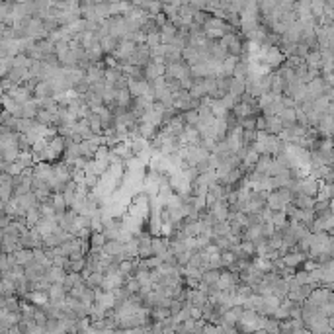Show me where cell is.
<instances>
[{"label":"cell","mask_w":334,"mask_h":334,"mask_svg":"<svg viewBox=\"0 0 334 334\" xmlns=\"http://www.w3.org/2000/svg\"><path fill=\"white\" fill-rule=\"evenodd\" d=\"M190 4H192L196 10H205V8H207V0H190Z\"/></svg>","instance_id":"cell-51"},{"label":"cell","mask_w":334,"mask_h":334,"mask_svg":"<svg viewBox=\"0 0 334 334\" xmlns=\"http://www.w3.org/2000/svg\"><path fill=\"white\" fill-rule=\"evenodd\" d=\"M82 281H84L82 272H69L67 278H65V281H63V285L67 287V291H71L74 285H78V283H82Z\"/></svg>","instance_id":"cell-27"},{"label":"cell","mask_w":334,"mask_h":334,"mask_svg":"<svg viewBox=\"0 0 334 334\" xmlns=\"http://www.w3.org/2000/svg\"><path fill=\"white\" fill-rule=\"evenodd\" d=\"M285 59H287V57H285V53H283L278 45L268 47V51H266V65H268L270 69H278Z\"/></svg>","instance_id":"cell-7"},{"label":"cell","mask_w":334,"mask_h":334,"mask_svg":"<svg viewBox=\"0 0 334 334\" xmlns=\"http://www.w3.org/2000/svg\"><path fill=\"white\" fill-rule=\"evenodd\" d=\"M219 278H221V270H205L202 281L204 283H219Z\"/></svg>","instance_id":"cell-36"},{"label":"cell","mask_w":334,"mask_h":334,"mask_svg":"<svg viewBox=\"0 0 334 334\" xmlns=\"http://www.w3.org/2000/svg\"><path fill=\"white\" fill-rule=\"evenodd\" d=\"M150 313H152V318H154V320H164L166 316H170V315H172L170 307H162V305L152 307V309H150Z\"/></svg>","instance_id":"cell-35"},{"label":"cell","mask_w":334,"mask_h":334,"mask_svg":"<svg viewBox=\"0 0 334 334\" xmlns=\"http://www.w3.org/2000/svg\"><path fill=\"white\" fill-rule=\"evenodd\" d=\"M32 174H34V180H39V182H47L51 184L53 180V174H55V168L51 162H37L34 168H32Z\"/></svg>","instance_id":"cell-3"},{"label":"cell","mask_w":334,"mask_h":334,"mask_svg":"<svg viewBox=\"0 0 334 334\" xmlns=\"http://www.w3.org/2000/svg\"><path fill=\"white\" fill-rule=\"evenodd\" d=\"M221 260H223V268H231L237 262V254L229 248V250H221Z\"/></svg>","instance_id":"cell-39"},{"label":"cell","mask_w":334,"mask_h":334,"mask_svg":"<svg viewBox=\"0 0 334 334\" xmlns=\"http://www.w3.org/2000/svg\"><path fill=\"white\" fill-rule=\"evenodd\" d=\"M12 254H14L16 262H18V264H22V266H28V264H32V262L36 260L34 248H18V250H14Z\"/></svg>","instance_id":"cell-11"},{"label":"cell","mask_w":334,"mask_h":334,"mask_svg":"<svg viewBox=\"0 0 334 334\" xmlns=\"http://www.w3.org/2000/svg\"><path fill=\"white\" fill-rule=\"evenodd\" d=\"M332 166H334V154H332Z\"/></svg>","instance_id":"cell-54"},{"label":"cell","mask_w":334,"mask_h":334,"mask_svg":"<svg viewBox=\"0 0 334 334\" xmlns=\"http://www.w3.org/2000/svg\"><path fill=\"white\" fill-rule=\"evenodd\" d=\"M192 254H194V250L190 248V250H186V252H182V254H178L176 258H178V266H188L190 264V260H192Z\"/></svg>","instance_id":"cell-47"},{"label":"cell","mask_w":334,"mask_h":334,"mask_svg":"<svg viewBox=\"0 0 334 334\" xmlns=\"http://www.w3.org/2000/svg\"><path fill=\"white\" fill-rule=\"evenodd\" d=\"M239 63V57L237 55H229L225 61H223V76H235V67Z\"/></svg>","instance_id":"cell-30"},{"label":"cell","mask_w":334,"mask_h":334,"mask_svg":"<svg viewBox=\"0 0 334 334\" xmlns=\"http://www.w3.org/2000/svg\"><path fill=\"white\" fill-rule=\"evenodd\" d=\"M34 98H57L55 92H53V86H51V82H49L47 78H43V80H39V82L36 84V88H34Z\"/></svg>","instance_id":"cell-8"},{"label":"cell","mask_w":334,"mask_h":334,"mask_svg":"<svg viewBox=\"0 0 334 334\" xmlns=\"http://www.w3.org/2000/svg\"><path fill=\"white\" fill-rule=\"evenodd\" d=\"M16 295V281L10 278H2L0 281V297H10Z\"/></svg>","instance_id":"cell-25"},{"label":"cell","mask_w":334,"mask_h":334,"mask_svg":"<svg viewBox=\"0 0 334 334\" xmlns=\"http://www.w3.org/2000/svg\"><path fill=\"white\" fill-rule=\"evenodd\" d=\"M262 225H264V223H262ZM262 225H250V227H246L242 239H248V241H252V242H258L260 239H264V227H262Z\"/></svg>","instance_id":"cell-18"},{"label":"cell","mask_w":334,"mask_h":334,"mask_svg":"<svg viewBox=\"0 0 334 334\" xmlns=\"http://www.w3.org/2000/svg\"><path fill=\"white\" fill-rule=\"evenodd\" d=\"M51 204H53V207L57 209V213H59V211H67V209H69V204H67V198H65V194H63V192H53V196H51Z\"/></svg>","instance_id":"cell-29"},{"label":"cell","mask_w":334,"mask_h":334,"mask_svg":"<svg viewBox=\"0 0 334 334\" xmlns=\"http://www.w3.org/2000/svg\"><path fill=\"white\" fill-rule=\"evenodd\" d=\"M166 74H172L176 78H186V76H192V65L186 61V59H180L176 63H170L166 65Z\"/></svg>","instance_id":"cell-4"},{"label":"cell","mask_w":334,"mask_h":334,"mask_svg":"<svg viewBox=\"0 0 334 334\" xmlns=\"http://www.w3.org/2000/svg\"><path fill=\"white\" fill-rule=\"evenodd\" d=\"M137 45H139V43H135V41H131V39H121L119 45H117V49H115L111 55H113L121 65H127L129 59H131V55L135 53Z\"/></svg>","instance_id":"cell-1"},{"label":"cell","mask_w":334,"mask_h":334,"mask_svg":"<svg viewBox=\"0 0 334 334\" xmlns=\"http://www.w3.org/2000/svg\"><path fill=\"white\" fill-rule=\"evenodd\" d=\"M26 299L32 301L34 305L41 307V305L49 303V293H47V291H37V289H34V291H30V293L26 295Z\"/></svg>","instance_id":"cell-24"},{"label":"cell","mask_w":334,"mask_h":334,"mask_svg":"<svg viewBox=\"0 0 334 334\" xmlns=\"http://www.w3.org/2000/svg\"><path fill=\"white\" fill-rule=\"evenodd\" d=\"M184 119H186V125H196L200 123V111L198 110H186L184 111Z\"/></svg>","instance_id":"cell-42"},{"label":"cell","mask_w":334,"mask_h":334,"mask_svg":"<svg viewBox=\"0 0 334 334\" xmlns=\"http://www.w3.org/2000/svg\"><path fill=\"white\" fill-rule=\"evenodd\" d=\"M65 154V137L63 135H55L49 139V162H57L61 160Z\"/></svg>","instance_id":"cell-5"},{"label":"cell","mask_w":334,"mask_h":334,"mask_svg":"<svg viewBox=\"0 0 334 334\" xmlns=\"http://www.w3.org/2000/svg\"><path fill=\"white\" fill-rule=\"evenodd\" d=\"M45 266L43 264H39L37 260H34L32 264H28L26 266V278L30 279V281H36V279H39V278H43L45 276Z\"/></svg>","instance_id":"cell-9"},{"label":"cell","mask_w":334,"mask_h":334,"mask_svg":"<svg viewBox=\"0 0 334 334\" xmlns=\"http://www.w3.org/2000/svg\"><path fill=\"white\" fill-rule=\"evenodd\" d=\"M268 119V133H272V135H279L283 129H285V125H283V121L279 119V115H268L266 117Z\"/></svg>","instance_id":"cell-23"},{"label":"cell","mask_w":334,"mask_h":334,"mask_svg":"<svg viewBox=\"0 0 334 334\" xmlns=\"http://www.w3.org/2000/svg\"><path fill=\"white\" fill-rule=\"evenodd\" d=\"M264 332H279V320L276 316H268L266 326H264Z\"/></svg>","instance_id":"cell-46"},{"label":"cell","mask_w":334,"mask_h":334,"mask_svg":"<svg viewBox=\"0 0 334 334\" xmlns=\"http://www.w3.org/2000/svg\"><path fill=\"white\" fill-rule=\"evenodd\" d=\"M194 84H196V78H194V76H186V78H182V88L190 90Z\"/></svg>","instance_id":"cell-52"},{"label":"cell","mask_w":334,"mask_h":334,"mask_svg":"<svg viewBox=\"0 0 334 334\" xmlns=\"http://www.w3.org/2000/svg\"><path fill=\"white\" fill-rule=\"evenodd\" d=\"M145 74H147V80H152L156 76H162V74H166V65H156V63L150 61L145 67Z\"/></svg>","instance_id":"cell-19"},{"label":"cell","mask_w":334,"mask_h":334,"mask_svg":"<svg viewBox=\"0 0 334 334\" xmlns=\"http://www.w3.org/2000/svg\"><path fill=\"white\" fill-rule=\"evenodd\" d=\"M176 34H178V28L168 20V22H166V24L160 28L162 43H172V41H174V37H176Z\"/></svg>","instance_id":"cell-14"},{"label":"cell","mask_w":334,"mask_h":334,"mask_svg":"<svg viewBox=\"0 0 334 334\" xmlns=\"http://www.w3.org/2000/svg\"><path fill=\"white\" fill-rule=\"evenodd\" d=\"M305 63L309 69H320L322 67V55H320V49H311L309 55L305 57Z\"/></svg>","instance_id":"cell-21"},{"label":"cell","mask_w":334,"mask_h":334,"mask_svg":"<svg viewBox=\"0 0 334 334\" xmlns=\"http://www.w3.org/2000/svg\"><path fill=\"white\" fill-rule=\"evenodd\" d=\"M18 200V204L28 211V209H32V207H39V200H37V196H36V192L32 190V192H28V194H24V196H20V198H16Z\"/></svg>","instance_id":"cell-16"},{"label":"cell","mask_w":334,"mask_h":334,"mask_svg":"<svg viewBox=\"0 0 334 334\" xmlns=\"http://www.w3.org/2000/svg\"><path fill=\"white\" fill-rule=\"evenodd\" d=\"M67 270L65 268H59V266H49L47 270H45V278L51 281V283H63L65 281V278H67Z\"/></svg>","instance_id":"cell-10"},{"label":"cell","mask_w":334,"mask_h":334,"mask_svg":"<svg viewBox=\"0 0 334 334\" xmlns=\"http://www.w3.org/2000/svg\"><path fill=\"white\" fill-rule=\"evenodd\" d=\"M150 61H152V49L147 43H139L137 49H135V53L129 59V63L131 65H137V67H147Z\"/></svg>","instance_id":"cell-2"},{"label":"cell","mask_w":334,"mask_h":334,"mask_svg":"<svg viewBox=\"0 0 334 334\" xmlns=\"http://www.w3.org/2000/svg\"><path fill=\"white\" fill-rule=\"evenodd\" d=\"M231 94L235 96H242L246 92V80L244 78H239V76H231V88H229Z\"/></svg>","instance_id":"cell-26"},{"label":"cell","mask_w":334,"mask_h":334,"mask_svg":"<svg viewBox=\"0 0 334 334\" xmlns=\"http://www.w3.org/2000/svg\"><path fill=\"white\" fill-rule=\"evenodd\" d=\"M84 268H86V256L76 258V260H71L69 266H67V272H82Z\"/></svg>","instance_id":"cell-40"},{"label":"cell","mask_w":334,"mask_h":334,"mask_svg":"<svg viewBox=\"0 0 334 334\" xmlns=\"http://www.w3.org/2000/svg\"><path fill=\"white\" fill-rule=\"evenodd\" d=\"M104 279H106V274H104L102 270H96V272H92L88 278H84L86 285H88V287H92V289H100V287H102V283H104Z\"/></svg>","instance_id":"cell-20"},{"label":"cell","mask_w":334,"mask_h":334,"mask_svg":"<svg viewBox=\"0 0 334 334\" xmlns=\"http://www.w3.org/2000/svg\"><path fill=\"white\" fill-rule=\"evenodd\" d=\"M315 204H316V198L307 196V194H295V198H293V205L299 209H313Z\"/></svg>","instance_id":"cell-13"},{"label":"cell","mask_w":334,"mask_h":334,"mask_svg":"<svg viewBox=\"0 0 334 334\" xmlns=\"http://www.w3.org/2000/svg\"><path fill=\"white\" fill-rule=\"evenodd\" d=\"M330 205H332V209H334V198H332V200H330Z\"/></svg>","instance_id":"cell-53"},{"label":"cell","mask_w":334,"mask_h":334,"mask_svg":"<svg viewBox=\"0 0 334 334\" xmlns=\"http://www.w3.org/2000/svg\"><path fill=\"white\" fill-rule=\"evenodd\" d=\"M211 213H213V217L217 219V221H229V217H231V205H229V202L227 200H219V202H215L211 207H207Z\"/></svg>","instance_id":"cell-6"},{"label":"cell","mask_w":334,"mask_h":334,"mask_svg":"<svg viewBox=\"0 0 334 334\" xmlns=\"http://www.w3.org/2000/svg\"><path fill=\"white\" fill-rule=\"evenodd\" d=\"M150 49H154V47H158V45H162V37H160V32H150V34H147V41H145Z\"/></svg>","instance_id":"cell-41"},{"label":"cell","mask_w":334,"mask_h":334,"mask_svg":"<svg viewBox=\"0 0 334 334\" xmlns=\"http://www.w3.org/2000/svg\"><path fill=\"white\" fill-rule=\"evenodd\" d=\"M213 235H231V223L229 221H215Z\"/></svg>","instance_id":"cell-38"},{"label":"cell","mask_w":334,"mask_h":334,"mask_svg":"<svg viewBox=\"0 0 334 334\" xmlns=\"http://www.w3.org/2000/svg\"><path fill=\"white\" fill-rule=\"evenodd\" d=\"M39 219H41V211H39V207H32V209H28L26 211V223H28V227L32 229V227H36L37 223H39Z\"/></svg>","instance_id":"cell-34"},{"label":"cell","mask_w":334,"mask_h":334,"mask_svg":"<svg viewBox=\"0 0 334 334\" xmlns=\"http://www.w3.org/2000/svg\"><path fill=\"white\" fill-rule=\"evenodd\" d=\"M221 102L225 104V108H227V110H233V108L241 102V96H235V94H231V92H229V94H225V96L221 98Z\"/></svg>","instance_id":"cell-45"},{"label":"cell","mask_w":334,"mask_h":334,"mask_svg":"<svg viewBox=\"0 0 334 334\" xmlns=\"http://www.w3.org/2000/svg\"><path fill=\"white\" fill-rule=\"evenodd\" d=\"M272 295H276L278 299H287V295H289V281L285 279V278H279L274 285H272Z\"/></svg>","instance_id":"cell-12"},{"label":"cell","mask_w":334,"mask_h":334,"mask_svg":"<svg viewBox=\"0 0 334 334\" xmlns=\"http://www.w3.org/2000/svg\"><path fill=\"white\" fill-rule=\"evenodd\" d=\"M37 113H39V106H37L36 98H32V100H28V102L22 104V117H32V119H36Z\"/></svg>","instance_id":"cell-22"},{"label":"cell","mask_w":334,"mask_h":334,"mask_svg":"<svg viewBox=\"0 0 334 334\" xmlns=\"http://www.w3.org/2000/svg\"><path fill=\"white\" fill-rule=\"evenodd\" d=\"M164 76H166V86H168L170 92H176V90L182 88V80H180V78H176V76H172V74H164Z\"/></svg>","instance_id":"cell-44"},{"label":"cell","mask_w":334,"mask_h":334,"mask_svg":"<svg viewBox=\"0 0 334 334\" xmlns=\"http://www.w3.org/2000/svg\"><path fill=\"white\" fill-rule=\"evenodd\" d=\"M108 241H110V239L106 237V233H104V231H96V233H92V237H90V244H92V248H104Z\"/></svg>","instance_id":"cell-33"},{"label":"cell","mask_w":334,"mask_h":334,"mask_svg":"<svg viewBox=\"0 0 334 334\" xmlns=\"http://www.w3.org/2000/svg\"><path fill=\"white\" fill-rule=\"evenodd\" d=\"M278 115H279V119L283 121V125H285V127H293V125H297V110H295V108H283Z\"/></svg>","instance_id":"cell-15"},{"label":"cell","mask_w":334,"mask_h":334,"mask_svg":"<svg viewBox=\"0 0 334 334\" xmlns=\"http://www.w3.org/2000/svg\"><path fill=\"white\" fill-rule=\"evenodd\" d=\"M92 227H84V229H78V233H76V237L78 239H82V241H90V237H92Z\"/></svg>","instance_id":"cell-49"},{"label":"cell","mask_w":334,"mask_h":334,"mask_svg":"<svg viewBox=\"0 0 334 334\" xmlns=\"http://www.w3.org/2000/svg\"><path fill=\"white\" fill-rule=\"evenodd\" d=\"M86 55H88L90 63H100V61H104V57H106V53H104V49H102L100 43L88 47V49H86Z\"/></svg>","instance_id":"cell-28"},{"label":"cell","mask_w":334,"mask_h":334,"mask_svg":"<svg viewBox=\"0 0 334 334\" xmlns=\"http://www.w3.org/2000/svg\"><path fill=\"white\" fill-rule=\"evenodd\" d=\"M268 207H272L274 211H279V209H285L287 207V204L279 198V194L274 190V192H270V196H268Z\"/></svg>","instance_id":"cell-31"},{"label":"cell","mask_w":334,"mask_h":334,"mask_svg":"<svg viewBox=\"0 0 334 334\" xmlns=\"http://www.w3.org/2000/svg\"><path fill=\"white\" fill-rule=\"evenodd\" d=\"M295 272H297V268H293V266H283L278 274L281 276V278H285V279H289V278H293L295 276Z\"/></svg>","instance_id":"cell-48"},{"label":"cell","mask_w":334,"mask_h":334,"mask_svg":"<svg viewBox=\"0 0 334 334\" xmlns=\"http://www.w3.org/2000/svg\"><path fill=\"white\" fill-rule=\"evenodd\" d=\"M262 227H264V237H266V239H268V237H272V235L276 233V225H274L272 221H264V225H262Z\"/></svg>","instance_id":"cell-50"},{"label":"cell","mask_w":334,"mask_h":334,"mask_svg":"<svg viewBox=\"0 0 334 334\" xmlns=\"http://www.w3.org/2000/svg\"><path fill=\"white\" fill-rule=\"evenodd\" d=\"M211 110H213L215 117H225V115L231 111V110L225 108V104H223L221 100H213V102H211Z\"/></svg>","instance_id":"cell-37"},{"label":"cell","mask_w":334,"mask_h":334,"mask_svg":"<svg viewBox=\"0 0 334 334\" xmlns=\"http://www.w3.org/2000/svg\"><path fill=\"white\" fill-rule=\"evenodd\" d=\"M119 37H115V36H104L102 39H100V45H102V49H104V53L106 55H111L115 49H117V45H119Z\"/></svg>","instance_id":"cell-17"},{"label":"cell","mask_w":334,"mask_h":334,"mask_svg":"<svg viewBox=\"0 0 334 334\" xmlns=\"http://www.w3.org/2000/svg\"><path fill=\"white\" fill-rule=\"evenodd\" d=\"M36 119L32 117H18V125H16V131L18 133H30L34 127H36Z\"/></svg>","instance_id":"cell-32"},{"label":"cell","mask_w":334,"mask_h":334,"mask_svg":"<svg viewBox=\"0 0 334 334\" xmlns=\"http://www.w3.org/2000/svg\"><path fill=\"white\" fill-rule=\"evenodd\" d=\"M39 211H41V217H55V215H57V209L53 207L51 200H49V202L39 204Z\"/></svg>","instance_id":"cell-43"}]
</instances>
